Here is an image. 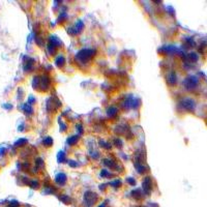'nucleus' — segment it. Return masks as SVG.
<instances>
[{
	"mask_svg": "<svg viewBox=\"0 0 207 207\" xmlns=\"http://www.w3.org/2000/svg\"><path fill=\"white\" fill-rule=\"evenodd\" d=\"M94 56V51L90 49H83L76 55V59H78V61L80 63H87L88 61L91 60V58Z\"/></svg>",
	"mask_w": 207,
	"mask_h": 207,
	"instance_id": "nucleus-1",
	"label": "nucleus"
},
{
	"mask_svg": "<svg viewBox=\"0 0 207 207\" xmlns=\"http://www.w3.org/2000/svg\"><path fill=\"white\" fill-rule=\"evenodd\" d=\"M98 201V196L91 191H88L84 195V204L87 207H91Z\"/></svg>",
	"mask_w": 207,
	"mask_h": 207,
	"instance_id": "nucleus-2",
	"label": "nucleus"
},
{
	"mask_svg": "<svg viewBox=\"0 0 207 207\" xmlns=\"http://www.w3.org/2000/svg\"><path fill=\"white\" fill-rule=\"evenodd\" d=\"M142 188L146 195H149L152 191V178L150 176H146L142 181Z\"/></svg>",
	"mask_w": 207,
	"mask_h": 207,
	"instance_id": "nucleus-3",
	"label": "nucleus"
},
{
	"mask_svg": "<svg viewBox=\"0 0 207 207\" xmlns=\"http://www.w3.org/2000/svg\"><path fill=\"white\" fill-rule=\"evenodd\" d=\"M180 105L182 106L183 109H185L186 111H193L194 109H195L196 104L193 100H192V98L185 97L180 102Z\"/></svg>",
	"mask_w": 207,
	"mask_h": 207,
	"instance_id": "nucleus-4",
	"label": "nucleus"
},
{
	"mask_svg": "<svg viewBox=\"0 0 207 207\" xmlns=\"http://www.w3.org/2000/svg\"><path fill=\"white\" fill-rule=\"evenodd\" d=\"M183 84L185 85V87L188 88V89H194V88L198 85V79H197L196 77L191 76V77L186 78L185 81L183 82Z\"/></svg>",
	"mask_w": 207,
	"mask_h": 207,
	"instance_id": "nucleus-5",
	"label": "nucleus"
},
{
	"mask_svg": "<svg viewBox=\"0 0 207 207\" xmlns=\"http://www.w3.org/2000/svg\"><path fill=\"white\" fill-rule=\"evenodd\" d=\"M167 83L170 86H174V85L177 83V76L175 73H169L167 76Z\"/></svg>",
	"mask_w": 207,
	"mask_h": 207,
	"instance_id": "nucleus-6",
	"label": "nucleus"
},
{
	"mask_svg": "<svg viewBox=\"0 0 207 207\" xmlns=\"http://www.w3.org/2000/svg\"><path fill=\"white\" fill-rule=\"evenodd\" d=\"M66 175L63 173H60L58 174V175L56 176V178H55V181H56L57 184H59V185H64L65 183H66Z\"/></svg>",
	"mask_w": 207,
	"mask_h": 207,
	"instance_id": "nucleus-7",
	"label": "nucleus"
},
{
	"mask_svg": "<svg viewBox=\"0 0 207 207\" xmlns=\"http://www.w3.org/2000/svg\"><path fill=\"white\" fill-rule=\"evenodd\" d=\"M132 195H133L134 198L136 199V200H142V199H144V192L139 190V188L134 191L132 193Z\"/></svg>",
	"mask_w": 207,
	"mask_h": 207,
	"instance_id": "nucleus-8",
	"label": "nucleus"
},
{
	"mask_svg": "<svg viewBox=\"0 0 207 207\" xmlns=\"http://www.w3.org/2000/svg\"><path fill=\"white\" fill-rule=\"evenodd\" d=\"M78 141H79V136H72L67 139V144L70 146H75L78 143Z\"/></svg>",
	"mask_w": 207,
	"mask_h": 207,
	"instance_id": "nucleus-9",
	"label": "nucleus"
},
{
	"mask_svg": "<svg viewBox=\"0 0 207 207\" xmlns=\"http://www.w3.org/2000/svg\"><path fill=\"white\" fill-rule=\"evenodd\" d=\"M64 62H65V60H64V57L62 56V55H59L57 58H56V65L58 67H62L64 65Z\"/></svg>",
	"mask_w": 207,
	"mask_h": 207,
	"instance_id": "nucleus-10",
	"label": "nucleus"
},
{
	"mask_svg": "<svg viewBox=\"0 0 207 207\" xmlns=\"http://www.w3.org/2000/svg\"><path fill=\"white\" fill-rule=\"evenodd\" d=\"M59 199H60V201H62L64 204H70V203H72V199H70L67 195H60Z\"/></svg>",
	"mask_w": 207,
	"mask_h": 207,
	"instance_id": "nucleus-11",
	"label": "nucleus"
},
{
	"mask_svg": "<svg viewBox=\"0 0 207 207\" xmlns=\"http://www.w3.org/2000/svg\"><path fill=\"white\" fill-rule=\"evenodd\" d=\"M117 108L116 107H111L109 110H108V115H109V117H115L116 115H117Z\"/></svg>",
	"mask_w": 207,
	"mask_h": 207,
	"instance_id": "nucleus-12",
	"label": "nucleus"
},
{
	"mask_svg": "<svg viewBox=\"0 0 207 207\" xmlns=\"http://www.w3.org/2000/svg\"><path fill=\"white\" fill-rule=\"evenodd\" d=\"M42 144H44L46 147H51L53 145V139L51 137H47L44 139V141H42Z\"/></svg>",
	"mask_w": 207,
	"mask_h": 207,
	"instance_id": "nucleus-13",
	"label": "nucleus"
},
{
	"mask_svg": "<svg viewBox=\"0 0 207 207\" xmlns=\"http://www.w3.org/2000/svg\"><path fill=\"white\" fill-rule=\"evenodd\" d=\"M188 57L192 62H196L197 60H198V55H197V53H190Z\"/></svg>",
	"mask_w": 207,
	"mask_h": 207,
	"instance_id": "nucleus-14",
	"label": "nucleus"
},
{
	"mask_svg": "<svg viewBox=\"0 0 207 207\" xmlns=\"http://www.w3.org/2000/svg\"><path fill=\"white\" fill-rule=\"evenodd\" d=\"M136 168H137L138 172L140 174H143L144 172H145V167L143 166V164H136Z\"/></svg>",
	"mask_w": 207,
	"mask_h": 207,
	"instance_id": "nucleus-15",
	"label": "nucleus"
},
{
	"mask_svg": "<svg viewBox=\"0 0 207 207\" xmlns=\"http://www.w3.org/2000/svg\"><path fill=\"white\" fill-rule=\"evenodd\" d=\"M58 161H59V163H63V161H65V154L63 151H61V152H59V154H58L57 156Z\"/></svg>",
	"mask_w": 207,
	"mask_h": 207,
	"instance_id": "nucleus-16",
	"label": "nucleus"
},
{
	"mask_svg": "<svg viewBox=\"0 0 207 207\" xmlns=\"http://www.w3.org/2000/svg\"><path fill=\"white\" fill-rule=\"evenodd\" d=\"M111 185L112 186H114V188H119V186H121V182H120V180H115V181H112L111 182Z\"/></svg>",
	"mask_w": 207,
	"mask_h": 207,
	"instance_id": "nucleus-17",
	"label": "nucleus"
},
{
	"mask_svg": "<svg viewBox=\"0 0 207 207\" xmlns=\"http://www.w3.org/2000/svg\"><path fill=\"white\" fill-rule=\"evenodd\" d=\"M111 174L108 172V170H106V169H104V170H102V172H100V176L102 177H108V176H110Z\"/></svg>",
	"mask_w": 207,
	"mask_h": 207,
	"instance_id": "nucleus-18",
	"label": "nucleus"
},
{
	"mask_svg": "<svg viewBox=\"0 0 207 207\" xmlns=\"http://www.w3.org/2000/svg\"><path fill=\"white\" fill-rule=\"evenodd\" d=\"M127 182L128 184H131V185H136V180H135V178H132V177L127 178Z\"/></svg>",
	"mask_w": 207,
	"mask_h": 207,
	"instance_id": "nucleus-19",
	"label": "nucleus"
},
{
	"mask_svg": "<svg viewBox=\"0 0 207 207\" xmlns=\"http://www.w3.org/2000/svg\"><path fill=\"white\" fill-rule=\"evenodd\" d=\"M30 185H31L32 188H39V181H35V180H32L31 183H30Z\"/></svg>",
	"mask_w": 207,
	"mask_h": 207,
	"instance_id": "nucleus-20",
	"label": "nucleus"
},
{
	"mask_svg": "<svg viewBox=\"0 0 207 207\" xmlns=\"http://www.w3.org/2000/svg\"><path fill=\"white\" fill-rule=\"evenodd\" d=\"M115 144L117 147H121L122 146V142H121L120 139H115Z\"/></svg>",
	"mask_w": 207,
	"mask_h": 207,
	"instance_id": "nucleus-21",
	"label": "nucleus"
},
{
	"mask_svg": "<svg viewBox=\"0 0 207 207\" xmlns=\"http://www.w3.org/2000/svg\"><path fill=\"white\" fill-rule=\"evenodd\" d=\"M70 167H77V163H74V161H70Z\"/></svg>",
	"mask_w": 207,
	"mask_h": 207,
	"instance_id": "nucleus-22",
	"label": "nucleus"
},
{
	"mask_svg": "<svg viewBox=\"0 0 207 207\" xmlns=\"http://www.w3.org/2000/svg\"><path fill=\"white\" fill-rule=\"evenodd\" d=\"M77 127H78V131H79V132H80V134H82V133H83L82 125H81V124H78V125H77Z\"/></svg>",
	"mask_w": 207,
	"mask_h": 207,
	"instance_id": "nucleus-23",
	"label": "nucleus"
},
{
	"mask_svg": "<svg viewBox=\"0 0 207 207\" xmlns=\"http://www.w3.org/2000/svg\"><path fill=\"white\" fill-rule=\"evenodd\" d=\"M98 207H106V204H105V203H103V204H100V205L98 206Z\"/></svg>",
	"mask_w": 207,
	"mask_h": 207,
	"instance_id": "nucleus-24",
	"label": "nucleus"
},
{
	"mask_svg": "<svg viewBox=\"0 0 207 207\" xmlns=\"http://www.w3.org/2000/svg\"><path fill=\"white\" fill-rule=\"evenodd\" d=\"M9 207H18V206H14V205H9Z\"/></svg>",
	"mask_w": 207,
	"mask_h": 207,
	"instance_id": "nucleus-25",
	"label": "nucleus"
},
{
	"mask_svg": "<svg viewBox=\"0 0 207 207\" xmlns=\"http://www.w3.org/2000/svg\"><path fill=\"white\" fill-rule=\"evenodd\" d=\"M138 207H144V206H138Z\"/></svg>",
	"mask_w": 207,
	"mask_h": 207,
	"instance_id": "nucleus-26",
	"label": "nucleus"
}]
</instances>
